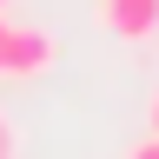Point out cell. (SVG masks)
<instances>
[{
  "mask_svg": "<svg viewBox=\"0 0 159 159\" xmlns=\"http://www.w3.org/2000/svg\"><path fill=\"white\" fill-rule=\"evenodd\" d=\"M13 146H20V139H13V126H7V119H0V159H13Z\"/></svg>",
  "mask_w": 159,
  "mask_h": 159,
  "instance_id": "4",
  "label": "cell"
},
{
  "mask_svg": "<svg viewBox=\"0 0 159 159\" xmlns=\"http://www.w3.org/2000/svg\"><path fill=\"white\" fill-rule=\"evenodd\" d=\"M0 7H7V0H0Z\"/></svg>",
  "mask_w": 159,
  "mask_h": 159,
  "instance_id": "7",
  "label": "cell"
},
{
  "mask_svg": "<svg viewBox=\"0 0 159 159\" xmlns=\"http://www.w3.org/2000/svg\"><path fill=\"white\" fill-rule=\"evenodd\" d=\"M53 66V40L40 27H7V40H0V73L7 80H40Z\"/></svg>",
  "mask_w": 159,
  "mask_h": 159,
  "instance_id": "1",
  "label": "cell"
},
{
  "mask_svg": "<svg viewBox=\"0 0 159 159\" xmlns=\"http://www.w3.org/2000/svg\"><path fill=\"white\" fill-rule=\"evenodd\" d=\"M126 159H159V133H146V139H139V146H133Z\"/></svg>",
  "mask_w": 159,
  "mask_h": 159,
  "instance_id": "3",
  "label": "cell"
},
{
  "mask_svg": "<svg viewBox=\"0 0 159 159\" xmlns=\"http://www.w3.org/2000/svg\"><path fill=\"white\" fill-rule=\"evenodd\" d=\"M0 40H7V13H0Z\"/></svg>",
  "mask_w": 159,
  "mask_h": 159,
  "instance_id": "6",
  "label": "cell"
},
{
  "mask_svg": "<svg viewBox=\"0 0 159 159\" xmlns=\"http://www.w3.org/2000/svg\"><path fill=\"white\" fill-rule=\"evenodd\" d=\"M99 27L119 40H146L159 33V0H99Z\"/></svg>",
  "mask_w": 159,
  "mask_h": 159,
  "instance_id": "2",
  "label": "cell"
},
{
  "mask_svg": "<svg viewBox=\"0 0 159 159\" xmlns=\"http://www.w3.org/2000/svg\"><path fill=\"white\" fill-rule=\"evenodd\" d=\"M146 119H152V133H159V93H152V106H146Z\"/></svg>",
  "mask_w": 159,
  "mask_h": 159,
  "instance_id": "5",
  "label": "cell"
}]
</instances>
